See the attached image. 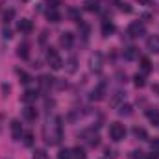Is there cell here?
<instances>
[{
    "mask_svg": "<svg viewBox=\"0 0 159 159\" xmlns=\"http://www.w3.org/2000/svg\"><path fill=\"white\" fill-rule=\"evenodd\" d=\"M43 137H44V143L54 146L61 141L63 137V126H61V117H52L44 122L43 126Z\"/></svg>",
    "mask_w": 159,
    "mask_h": 159,
    "instance_id": "cell-1",
    "label": "cell"
},
{
    "mask_svg": "<svg viewBox=\"0 0 159 159\" xmlns=\"http://www.w3.org/2000/svg\"><path fill=\"white\" fill-rule=\"evenodd\" d=\"M46 61H48L50 69H54V70H59V69L63 67V59H61V56L57 54V50H54V48H48V52H46Z\"/></svg>",
    "mask_w": 159,
    "mask_h": 159,
    "instance_id": "cell-2",
    "label": "cell"
},
{
    "mask_svg": "<svg viewBox=\"0 0 159 159\" xmlns=\"http://www.w3.org/2000/svg\"><path fill=\"white\" fill-rule=\"evenodd\" d=\"M109 137L113 139V141H122L124 137H126V128L120 124V122H113L111 126H109Z\"/></svg>",
    "mask_w": 159,
    "mask_h": 159,
    "instance_id": "cell-3",
    "label": "cell"
},
{
    "mask_svg": "<svg viewBox=\"0 0 159 159\" xmlns=\"http://www.w3.org/2000/svg\"><path fill=\"white\" fill-rule=\"evenodd\" d=\"M89 67H91L93 72H100V70H102V67H104V57H102L100 52H94V54L89 57Z\"/></svg>",
    "mask_w": 159,
    "mask_h": 159,
    "instance_id": "cell-4",
    "label": "cell"
},
{
    "mask_svg": "<svg viewBox=\"0 0 159 159\" xmlns=\"http://www.w3.org/2000/svg\"><path fill=\"white\" fill-rule=\"evenodd\" d=\"M144 32H146V26L141 20H133L129 24V28H128V34L131 37H141V35H144Z\"/></svg>",
    "mask_w": 159,
    "mask_h": 159,
    "instance_id": "cell-5",
    "label": "cell"
},
{
    "mask_svg": "<svg viewBox=\"0 0 159 159\" xmlns=\"http://www.w3.org/2000/svg\"><path fill=\"white\" fill-rule=\"evenodd\" d=\"M81 139H83L89 146H98V143H100L98 133H96L94 129H85V131H81Z\"/></svg>",
    "mask_w": 159,
    "mask_h": 159,
    "instance_id": "cell-6",
    "label": "cell"
},
{
    "mask_svg": "<svg viewBox=\"0 0 159 159\" xmlns=\"http://www.w3.org/2000/svg\"><path fill=\"white\" fill-rule=\"evenodd\" d=\"M9 128H11V137H13V141H20V137H22V126H20V122H19V120H11Z\"/></svg>",
    "mask_w": 159,
    "mask_h": 159,
    "instance_id": "cell-7",
    "label": "cell"
},
{
    "mask_svg": "<svg viewBox=\"0 0 159 159\" xmlns=\"http://www.w3.org/2000/svg\"><path fill=\"white\" fill-rule=\"evenodd\" d=\"M146 48L152 54H159V35H150L146 39Z\"/></svg>",
    "mask_w": 159,
    "mask_h": 159,
    "instance_id": "cell-8",
    "label": "cell"
},
{
    "mask_svg": "<svg viewBox=\"0 0 159 159\" xmlns=\"http://www.w3.org/2000/svg\"><path fill=\"white\" fill-rule=\"evenodd\" d=\"M104 93H106V83L96 85V89H93V93H91V100H94V102L104 100Z\"/></svg>",
    "mask_w": 159,
    "mask_h": 159,
    "instance_id": "cell-9",
    "label": "cell"
},
{
    "mask_svg": "<svg viewBox=\"0 0 159 159\" xmlns=\"http://www.w3.org/2000/svg\"><path fill=\"white\" fill-rule=\"evenodd\" d=\"M17 28H19V32H22V34H30V32L34 30V24H32L30 19H20L19 24H17Z\"/></svg>",
    "mask_w": 159,
    "mask_h": 159,
    "instance_id": "cell-10",
    "label": "cell"
},
{
    "mask_svg": "<svg viewBox=\"0 0 159 159\" xmlns=\"http://www.w3.org/2000/svg\"><path fill=\"white\" fill-rule=\"evenodd\" d=\"M139 57V50L135 48V46H128L126 50H124V59L126 61H133V59H137Z\"/></svg>",
    "mask_w": 159,
    "mask_h": 159,
    "instance_id": "cell-11",
    "label": "cell"
},
{
    "mask_svg": "<svg viewBox=\"0 0 159 159\" xmlns=\"http://www.w3.org/2000/svg\"><path fill=\"white\" fill-rule=\"evenodd\" d=\"M37 100V91L35 89H28L24 94H22V102L24 104H32V102H35Z\"/></svg>",
    "mask_w": 159,
    "mask_h": 159,
    "instance_id": "cell-12",
    "label": "cell"
},
{
    "mask_svg": "<svg viewBox=\"0 0 159 159\" xmlns=\"http://www.w3.org/2000/svg\"><path fill=\"white\" fill-rule=\"evenodd\" d=\"M46 19H48L50 22H59V20H61V15H59V11H57L56 7H50V9L46 11Z\"/></svg>",
    "mask_w": 159,
    "mask_h": 159,
    "instance_id": "cell-13",
    "label": "cell"
},
{
    "mask_svg": "<svg viewBox=\"0 0 159 159\" xmlns=\"http://www.w3.org/2000/svg\"><path fill=\"white\" fill-rule=\"evenodd\" d=\"M61 44H63V46H65V48H70V46H72V43H74V35H72V34H70V32H65V34H63V35H61Z\"/></svg>",
    "mask_w": 159,
    "mask_h": 159,
    "instance_id": "cell-14",
    "label": "cell"
},
{
    "mask_svg": "<svg viewBox=\"0 0 159 159\" xmlns=\"http://www.w3.org/2000/svg\"><path fill=\"white\" fill-rule=\"evenodd\" d=\"M113 32H115V24L109 22V20H106V22L102 24V35H104V37H109Z\"/></svg>",
    "mask_w": 159,
    "mask_h": 159,
    "instance_id": "cell-15",
    "label": "cell"
},
{
    "mask_svg": "<svg viewBox=\"0 0 159 159\" xmlns=\"http://www.w3.org/2000/svg\"><path fill=\"white\" fill-rule=\"evenodd\" d=\"M24 119L26 120H35L37 119V111H35V107L26 106V107H24Z\"/></svg>",
    "mask_w": 159,
    "mask_h": 159,
    "instance_id": "cell-16",
    "label": "cell"
},
{
    "mask_svg": "<svg viewBox=\"0 0 159 159\" xmlns=\"http://www.w3.org/2000/svg\"><path fill=\"white\" fill-rule=\"evenodd\" d=\"M17 54H19V57H22V59H28V57H30V46H28L26 43H22V44L19 46Z\"/></svg>",
    "mask_w": 159,
    "mask_h": 159,
    "instance_id": "cell-17",
    "label": "cell"
},
{
    "mask_svg": "<svg viewBox=\"0 0 159 159\" xmlns=\"http://www.w3.org/2000/svg\"><path fill=\"white\" fill-rule=\"evenodd\" d=\"M146 117L150 119V122H152L154 126H159V111L157 109H148V111H146Z\"/></svg>",
    "mask_w": 159,
    "mask_h": 159,
    "instance_id": "cell-18",
    "label": "cell"
},
{
    "mask_svg": "<svg viewBox=\"0 0 159 159\" xmlns=\"http://www.w3.org/2000/svg\"><path fill=\"white\" fill-rule=\"evenodd\" d=\"M133 113V107L129 106V104H120L119 106V115H122V117H129Z\"/></svg>",
    "mask_w": 159,
    "mask_h": 159,
    "instance_id": "cell-19",
    "label": "cell"
},
{
    "mask_svg": "<svg viewBox=\"0 0 159 159\" xmlns=\"http://www.w3.org/2000/svg\"><path fill=\"white\" fill-rule=\"evenodd\" d=\"M133 135H135L137 139H141V141H146V139H148L146 129H144V128H139V126H135V128H133Z\"/></svg>",
    "mask_w": 159,
    "mask_h": 159,
    "instance_id": "cell-20",
    "label": "cell"
},
{
    "mask_svg": "<svg viewBox=\"0 0 159 159\" xmlns=\"http://www.w3.org/2000/svg\"><path fill=\"white\" fill-rule=\"evenodd\" d=\"M52 83H54V78H50V76H41L39 78V85L43 89H50Z\"/></svg>",
    "mask_w": 159,
    "mask_h": 159,
    "instance_id": "cell-21",
    "label": "cell"
},
{
    "mask_svg": "<svg viewBox=\"0 0 159 159\" xmlns=\"http://www.w3.org/2000/svg\"><path fill=\"white\" fill-rule=\"evenodd\" d=\"M72 159H87V154H85V150H83L81 146H76V148L72 150Z\"/></svg>",
    "mask_w": 159,
    "mask_h": 159,
    "instance_id": "cell-22",
    "label": "cell"
},
{
    "mask_svg": "<svg viewBox=\"0 0 159 159\" xmlns=\"http://www.w3.org/2000/svg\"><path fill=\"white\" fill-rule=\"evenodd\" d=\"M141 69H143V72H150L152 70V63H150L148 57H141Z\"/></svg>",
    "mask_w": 159,
    "mask_h": 159,
    "instance_id": "cell-23",
    "label": "cell"
},
{
    "mask_svg": "<svg viewBox=\"0 0 159 159\" xmlns=\"http://www.w3.org/2000/svg\"><path fill=\"white\" fill-rule=\"evenodd\" d=\"M57 159H72V150H69V148H63V150H59Z\"/></svg>",
    "mask_w": 159,
    "mask_h": 159,
    "instance_id": "cell-24",
    "label": "cell"
},
{
    "mask_svg": "<svg viewBox=\"0 0 159 159\" xmlns=\"http://www.w3.org/2000/svg\"><path fill=\"white\" fill-rule=\"evenodd\" d=\"M13 19H15V11H13V9H6V11H4V22L7 24V22H11Z\"/></svg>",
    "mask_w": 159,
    "mask_h": 159,
    "instance_id": "cell-25",
    "label": "cell"
},
{
    "mask_svg": "<svg viewBox=\"0 0 159 159\" xmlns=\"http://www.w3.org/2000/svg\"><path fill=\"white\" fill-rule=\"evenodd\" d=\"M122 98H124V94H122V93L119 91V93H115V96L111 98V102H109V104H111L113 107H119V102L122 100Z\"/></svg>",
    "mask_w": 159,
    "mask_h": 159,
    "instance_id": "cell-26",
    "label": "cell"
},
{
    "mask_svg": "<svg viewBox=\"0 0 159 159\" xmlns=\"http://www.w3.org/2000/svg\"><path fill=\"white\" fill-rule=\"evenodd\" d=\"M133 80H135V85H137L139 89L146 85V80H144V76H143V74H135V78H133Z\"/></svg>",
    "mask_w": 159,
    "mask_h": 159,
    "instance_id": "cell-27",
    "label": "cell"
},
{
    "mask_svg": "<svg viewBox=\"0 0 159 159\" xmlns=\"http://www.w3.org/2000/svg\"><path fill=\"white\" fill-rule=\"evenodd\" d=\"M67 70H69V72H74V70H76V57H70V59L67 61Z\"/></svg>",
    "mask_w": 159,
    "mask_h": 159,
    "instance_id": "cell-28",
    "label": "cell"
},
{
    "mask_svg": "<svg viewBox=\"0 0 159 159\" xmlns=\"http://www.w3.org/2000/svg\"><path fill=\"white\" fill-rule=\"evenodd\" d=\"M34 159H50V157H48V154L44 150H35L34 152Z\"/></svg>",
    "mask_w": 159,
    "mask_h": 159,
    "instance_id": "cell-29",
    "label": "cell"
},
{
    "mask_svg": "<svg viewBox=\"0 0 159 159\" xmlns=\"http://www.w3.org/2000/svg\"><path fill=\"white\" fill-rule=\"evenodd\" d=\"M24 144H26V146H32V144H34V135H32V131L24 133Z\"/></svg>",
    "mask_w": 159,
    "mask_h": 159,
    "instance_id": "cell-30",
    "label": "cell"
},
{
    "mask_svg": "<svg viewBox=\"0 0 159 159\" xmlns=\"http://www.w3.org/2000/svg\"><path fill=\"white\" fill-rule=\"evenodd\" d=\"M129 157H131V159H144L146 156H144V154H143L141 150H133V152L129 154Z\"/></svg>",
    "mask_w": 159,
    "mask_h": 159,
    "instance_id": "cell-31",
    "label": "cell"
},
{
    "mask_svg": "<svg viewBox=\"0 0 159 159\" xmlns=\"http://www.w3.org/2000/svg\"><path fill=\"white\" fill-rule=\"evenodd\" d=\"M17 74H19V78H20L22 83H28V81H30V76H28L24 70H17Z\"/></svg>",
    "mask_w": 159,
    "mask_h": 159,
    "instance_id": "cell-32",
    "label": "cell"
},
{
    "mask_svg": "<svg viewBox=\"0 0 159 159\" xmlns=\"http://www.w3.org/2000/svg\"><path fill=\"white\" fill-rule=\"evenodd\" d=\"M152 154L159 156V139H154L152 141Z\"/></svg>",
    "mask_w": 159,
    "mask_h": 159,
    "instance_id": "cell-33",
    "label": "cell"
},
{
    "mask_svg": "<svg viewBox=\"0 0 159 159\" xmlns=\"http://www.w3.org/2000/svg\"><path fill=\"white\" fill-rule=\"evenodd\" d=\"M85 9H87V11H96V9H98V4H96V2H87V4H85Z\"/></svg>",
    "mask_w": 159,
    "mask_h": 159,
    "instance_id": "cell-34",
    "label": "cell"
},
{
    "mask_svg": "<svg viewBox=\"0 0 159 159\" xmlns=\"http://www.w3.org/2000/svg\"><path fill=\"white\" fill-rule=\"evenodd\" d=\"M120 9H122L124 13H131V6H129V4H120Z\"/></svg>",
    "mask_w": 159,
    "mask_h": 159,
    "instance_id": "cell-35",
    "label": "cell"
},
{
    "mask_svg": "<svg viewBox=\"0 0 159 159\" xmlns=\"http://www.w3.org/2000/svg\"><path fill=\"white\" fill-rule=\"evenodd\" d=\"M2 35H4V39H9V37H11V30H9V28H4Z\"/></svg>",
    "mask_w": 159,
    "mask_h": 159,
    "instance_id": "cell-36",
    "label": "cell"
},
{
    "mask_svg": "<svg viewBox=\"0 0 159 159\" xmlns=\"http://www.w3.org/2000/svg\"><path fill=\"white\" fill-rule=\"evenodd\" d=\"M144 159H159V156H156V154H150V156H146Z\"/></svg>",
    "mask_w": 159,
    "mask_h": 159,
    "instance_id": "cell-37",
    "label": "cell"
},
{
    "mask_svg": "<svg viewBox=\"0 0 159 159\" xmlns=\"http://www.w3.org/2000/svg\"><path fill=\"white\" fill-rule=\"evenodd\" d=\"M137 2H139V4H148L150 0H137Z\"/></svg>",
    "mask_w": 159,
    "mask_h": 159,
    "instance_id": "cell-38",
    "label": "cell"
}]
</instances>
